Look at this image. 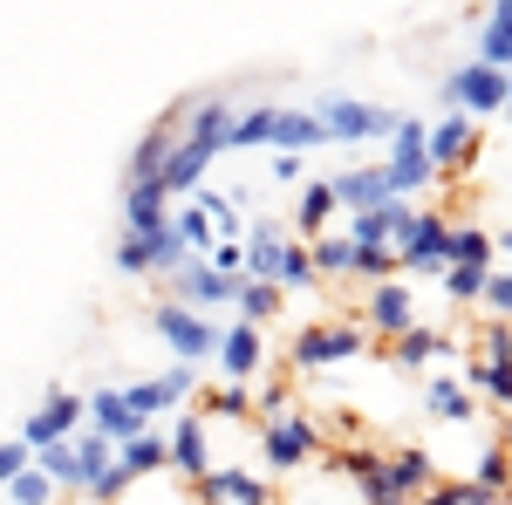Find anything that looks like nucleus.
Masks as SVG:
<instances>
[{
    "mask_svg": "<svg viewBox=\"0 0 512 505\" xmlns=\"http://www.w3.org/2000/svg\"><path fill=\"white\" fill-rule=\"evenodd\" d=\"M117 273H130V280H137V273H151V246H144L137 233H123V246H117Z\"/></svg>",
    "mask_w": 512,
    "mask_h": 505,
    "instance_id": "obj_45",
    "label": "nucleus"
},
{
    "mask_svg": "<svg viewBox=\"0 0 512 505\" xmlns=\"http://www.w3.org/2000/svg\"><path fill=\"white\" fill-rule=\"evenodd\" d=\"M205 267L226 273V280H246V246H239V239H212V246H205Z\"/></svg>",
    "mask_w": 512,
    "mask_h": 505,
    "instance_id": "obj_41",
    "label": "nucleus"
},
{
    "mask_svg": "<svg viewBox=\"0 0 512 505\" xmlns=\"http://www.w3.org/2000/svg\"><path fill=\"white\" fill-rule=\"evenodd\" d=\"M7 492H14V505H48V499H55V478H48L41 465H28V471L7 478Z\"/></svg>",
    "mask_w": 512,
    "mask_h": 505,
    "instance_id": "obj_38",
    "label": "nucleus"
},
{
    "mask_svg": "<svg viewBox=\"0 0 512 505\" xmlns=\"http://www.w3.org/2000/svg\"><path fill=\"white\" fill-rule=\"evenodd\" d=\"M478 62H492V69H512V28H499V21H485V41H478Z\"/></svg>",
    "mask_w": 512,
    "mask_h": 505,
    "instance_id": "obj_42",
    "label": "nucleus"
},
{
    "mask_svg": "<svg viewBox=\"0 0 512 505\" xmlns=\"http://www.w3.org/2000/svg\"><path fill=\"white\" fill-rule=\"evenodd\" d=\"M492 253H506V260H512V233H499V239H492Z\"/></svg>",
    "mask_w": 512,
    "mask_h": 505,
    "instance_id": "obj_52",
    "label": "nucleus"
},
{
    "mask_svg": "<svg viewBox=\"0 0 512 505\" xmlns=\"http://www.w3.org/2000/svg\"><path fill=\"white\" fill-rule=\"evenodd\" d=\"M410 205L403 198H383V205H362V212H349V239L355 246H403V233H410Z\"/></svg>",
    "mask_w": 512,
    "mask_h": 505,
    "instance_id": "obj_12",
    "label": "nucleus"
},
{
    "mask_svg": "<svg viewBox=\"0 0 512 505\" xmlns=\"http://www.w3.org/2000/svg\"><path fill=\"white\" fill-rule=\"evenodd\" d=\"M478 301L499 314V321H512V273H485V287H478Z\"/></svg>",
    "mask_w": 512,
    "mask_h": 505,
    "instance_id": "obj_43",
    "label": "nucleus"
},
{
    "mask_svg": "<svg viewBox=\"0 0 512 505\" xmlns=\"http://www.w3.org/2000/svg\"><path fill=\"white\" fill-rule=\"evenodd\" d=\"M321 137L328 144H362V137H390L396 110H376V103H321Z\"/></svg>",
    "mask_w": 512,
    "mask_h": 505,
    "instance_id": "obj_6",
    "label": "nucleus"
},
{
    "mask_svg": "<svg viewBox=\"0 0 512 505\" xmlns=\"http://www.w3.org/2000/svg\"><path fill=\"white\" fill-rule=\"evenodd\" d=\"M110 465L137 485V478H151V471H171V458H164V437H158V430H137V437H123V444H117V458H110Z\"/></svg>",
    "mask_w": 512,
    "mask_h": 505,
    "instance_id": "obj_23",
    "label": "nucleus"
},
{
    "mask_svg": "<svg viewBox=\"0 0 512 505\" xmlns=\"http://www.w3.org/2000/svg\"><path fill=\"white\" fill-rule=\"evenodd\" d=\"M349 280H396V246H355V273Z\"/></svg>",
    "mask_w": 512,
    "mask_h": 505,
    "instance_id": "obj_37",
    "label": "nucleus"
},
{
    "mask_svg": "<svg viewBox=\"0 0 512 505\" xmlns=\"http://www.w3.org/2000/svg\"><path fill=\"white\" fill-rule=\"evenodd\" d=\"M444 103H458V117H492V110H506V69H492V62L451 69V76H444Z\"/></svg>",
    "mask_w": 512,
    "mask_h": 505,
    "instance_id": "obj_3",
    "label": "nucleus"
},
{
    "mask_svg": "<svg viewBox=\"0 0 512 505\" xmlns=\"http://www.w3.org/2000/svg\"><path fill=\"white\" fill-rule=\"evenodd\" d=\"M192 499L198 505H274L280 492L267 485V478H253V471H239V465H212L205 478H192Z\"/></svg>",
    "mask_w": 512,
    "mask_h": 505,
    "instance_id": "obj_8",
    "label": "nucleus"
},
{
    "mask_svg": "<svg viewBox=\"0 0 512 505\" xmlns=\"http://www.w3.org/2000/svg\"><path fill=\"white\" fill-rule=\"evenodd\" d=\"M76 424H82V396L76 389H55V396H41V410L21 424V444L41 451V444H55V437H76Z\"/></svg>",
    "mask_w": 512,
    "mask_h": 505,
    "instance_id": "obj_11",
    "label": "nucleus"
},
{
    "mask_svg": "<svg viewBox=\"0 0 512 505\" xmlns=\"http://www.w3.org/2000/svg\"><path fill=\"white\" fill-rule=\"evenodd\" d=\"M192 362H178V369H164V376H151V383H123V403L137 410V417H158V410H178V403H192Z\"/></svg>",
    "mask_w": 512,
    "mask_h": 505,
    "instance_id": "obj_10",
    "label": "nucleus"
},
{
    "mask_svg": "<svg viewBox=\"0 0 512 505\" xmlns=\"http://www.w3.org/2000/svg\"><path fill=\"white\" fill-rule=\"evenodd\" d=\"M328 137H321L315 110H280L274 117V151H321Z\"/></svg>",
    "mask_w": 512,
    "mask_h": 505,
    "instance_id": "obj_27",
    "label": "nucleus"
},
{
    "mask_svg": "<svg viewBox=\"0 0 512 505\" xmlns=\"http://www.w3.org/2000/svg\"><path fill=\"white\" fill-rule=\"evenodd\" d=\"M151 321H158V335H164V342L178 349V362H205V355L219 349V328H212V321H205L198 308H185V301H164V308L151 314Z\"/></svg>",
    "mask_w": 512,
    "mask_h": 505,
    "instance_id": "obj_5",
    "label": "nucleus"
},
{
    "mask_svg": "<svg viewBox=\"0 0 512 505\" xmlns=\"http://www.w3.org/2000/svg\"><path fill=\"white\" fill-rule=\"evenodd\" d=\"M260 451H267V465L274 471H301L321 458V430L301 417V410H280V417H267V430H260Z\"/></svg>",
    "mask_w": 512,
    "mask_h": 505,
    "instance_id": "obj_2",
    "label": "nucleus"
},
{
    "mask_svg": "<svg viewBox=\"0 0 512 505\" xmlns=\"http://www.w3.org/2000/svg\"><path fill=\"white\" fill-rule=\"evenodd\" d=\"M485 273H492V267H458V260H444V267H437V280H444V294H451V301H478Z\"/></svg>",
    "mask_w": 512,
    "mask_h": 505,
    "instance_id": "obj_39",
    "label": "nucleus"
},
{
    "mask_svg": "<svg viewBox=\"0 0 512 505\" xmlns=\"http://www.w3.org/2000/svg\"><path fill=\"white\" fill-rule=\"evenodd\" d=\"M506 444H485V458H478V471H472V485H492V492H499V485H506Z\"/></svg>",
    "mask_w": 512,
    "mask_h": 505,
    "instance_id": "obj_44",
    "label": "nucleus"
},
{
    "mask_svg": "<svg viewBox=\"0 0 512 505\" xmlns=\"http://www.w3.org/2000/svg\"><path fill=\"white\" fill-rule=\"evenodd\" d=\"M383 178H390V192H396V198L424 192V185L437 178L431 157H424V123L396 117V130H390V164H383Z\"/></svg>",
    "mask_w": 512,
    "mask_h": 505,
    "instance_id": "obj_4",
    "label": "nucleus"
},
{
    "mask_svg": "<svg viewBox=\"0 0 512 505\" xmlns=\"http://www.w3.org/2000/svg\"><path fill=\"white\" fill-rule=\"evenodd\" d=\"M424 403H431V417H444V424H472V389L458 383L451 369L424 383Z\"/></svg>",
    "mask_w": 512,
    "mask_h": 505,
    "instance_id": "obj_25",
    "label": "nucleus"
},
{
    "mask_svg": "<svg viewBox=\"0 0 512 505\" xmlns=\"http://www.w3.org/2000/svg\"><path fill=\"white\" fill-rule=\"evenodd\" d=\"M144 246H151V273H171L178 260H185V239H178V226H158V233H144Z\"/></svg>",
    "mask_w": 512,
    "mask_h": 505,
    "instance_id": "obj_40",
    "label": "nucleus"
},
{
    "mask_svg": "<svg viewBox=\"0 0 512 505\" xmlns=\"http://www.w3.org/2000/svg\"><path fill=\"white\" fill-rule=\"evenodd\" d=\"M35 458H41V471L55 478V492H62V485H69V492H82V485H89V471H82V458H76V444H69V437L41 444Z\"/></svg>",
    "mask_w": 512,
    "mask_h": 505,
    "instance_id": "obj_28",
    "label": "nucleus"
},
{
    "mask_svg": "<svg viewBox=\"0 0 512 505\" xmlns=\"http://www.w3.org/2000/svg\"><path fill=\"white\" fill-rule=\"evenodd\" d=\"M171 226V192H164L158 178H130V192H123V233H158Z\"/></svg>",
    "mask_w": 512,
    "mask_h": 505,
    "instance_id": "obj_16",
    "label": "nucleus"
},
{
    "mask_svg": "<svg viewBox=\"0 0 512 505\" xmlns=\"http://www.w3.org/2000/svg\"><path fill=\"white\" fill-rule=\"evenodd\" d=\"M28 465H35V451H28L21 437H14V444H0V485H7L14 471H28Z\"/></svg>",
    "mask_w": 512,
    "mask_h": 505,
    "instance_id": "obj_46",
    "label": "nucleus"
},
{
    "mask_svg": "<svg viewBox=\"0 0 512 505\" xmlns=\"http://www.w3.org/2000/svg\"><path fill=\"white\" fill-rule=\"evenodd\" d=\"M171 287H178L171 301H185V308L205 314V308H233V287H239V280L212 273V267H205V253H185V260L171 267Z\"/></svg>",
    "mask_w": 512,
    "mask_h": 505,
    "instance_id": "obj_7",
    "label": "nucleus"
},
{
    "mask_svg": "<svg viewBox=\"0 0 512 505\" xmlns=\"http://www.w3.org/2000/svg\"><path fill=\"white\" fill-rule=\"evenodd\" d=\"M82 417L103 430V437H117V444H123V437H137V430H151V417H137V410L123 403V389H96V396L82 403Z\"/></svg>",
    "mask_w": 512,
    "mask_h": 505,
    "instance_id": "obj_21",
    "label": "nucleus"
},
{
    "mask_svg": "<svg viewBox=\"0 0 512 505\" xmlns=\"http://www.w3.org/2000/svg\"><path fill=\"white\" fill-rule=\"evenodd\" d=\"M472 383H478L485 403L512 410V355H478V362H472Z\"/></svg>",
    "mask_w": 512,
    "mask_h": 505,
    "instance_id": "obj_29",
    "label": "nucleus"
},
{
    "mask_svg": "<svg viewBox=\"0 0 512 505\" xmlns=\"http://www.w3.org/2000/svg\"><path fill=\"white\" fill-rule=\"evenodd\" d=\"M465 505H506V492H492V485H472V478H465Z\"/></svg>",
    "mask_w": 512,
    "mask_h": 505,
    "instance_id": "obj_50",
    "label": "nucleus"
},
{
    "mask_svg": "<svg viewBox=\"0 0 512 505\" xmlns=\"http://www.w3.org/2000/svg\"><path fill=\"white\" fill-rule=\"evenodd\" d=\"M274 287H280V294H287V287H315L308 239H280V253H274Z\"/></svg>",
    "mask_w": 512,
    "mask_h": 505,
    "instance_id": "obj_30",
    "label": "nucleus"
},
{
    "mask_svg": "<svg viewBox=\"0 0 512 505\" xmlns=\"http://www.w3.org/2000/svg\"><path fill=\"white\" fill-rule=\"evenodd\" d=\"M185 137L219 157V151H226V137H233V103H219V96H198V103H185Z\"/></svg>",
    "mask_w": 512,
    "mask_h": 505,
    "instance_id": "obj_19",
    "label": "nucleus"
},
{
    "mask_svg": "<svg viewBox=\"0 0 512 505\" xmlns=\"http://www.w3.org/2000/svg\"><path fill=\"white\" fill-rule=\"evenodd\" d=\"M362 314H369V335H383V342H396L403 328H417V301H410V287H403V280H376Z\"/></svg>",
    "mask_w": 512,
    "mask_h": 505,
    "instance_id": "obj_13",
    "label": "nucleus"
},
{
    "mask_svg": "<svg viewBox=\"0 0 512 505\" xmlns=\"http://www.w3.org/2000/svg\"><path fill=\"white\" fill-rule=\"evenodd\" d=\"M274 103H260V110H239L233 117V137H226V151H260V144H274Z\"/></svg>",
    "mask_w": 512,
    "mask_h": 505,
    "instance_id": "obj_31",
    "label": "nucleus"
},
{
    "mask_svg": "<svg viewBox=\"0 0 512 505\" xmlns=\"http://www.w3.org/2000/svg\"><path fill=\"white\" fill-rule=\"evenodd\" d=\"M301 171H308V151H280L274 157V178H280V185H301Z\"/></svg>",
    "mask_w": 512,
    "mask_h": 505,
    "instance_id": "obj_48",
    "label": "nucleus"
},
{
    "mask_svg": "<svg viewBox=\"0 0 512 505\" xmlns=\"http://www.w3.org/2000/svg\"><path fill=\"white\" fill-rule=\"evenodd\" d=\"M472 151H478V144H472V123L458 117V110L424 130V157H431V171H465V157H472Z\"/></svg>",
    "mask_w": 512,
    "mask_h": 505,
    "instance_id": "obj_18",
    "label": "nucleus"
},
{
    "mask_svg": "<svg viewBox=\"0 0 512 505\" xmlns=\"http://www.w3.org/2000/svg\"><path fill=\"white\" fill-rule=\"evenodd\" d=\"M253 410H260V417H280V410H294V403H287V383H260Z\"/></svg>",
    "mask_w": 512,
    "mask_h": 505,
    "instance_id": "obj_47",
    "label": "nucleus"
},
{
    "mask_svg": "<svg viewBox=\"0 0 512 505\" xmlns=\"http://www.w3.org/2000/svg\"><path fill=\"white\" fill-rule=\"evenodd\" d=\"M506 465H512V424H506ZM506 478H512V471H506Z\"/></svg>",
    "mask_w": 512,
    "mask_h": 505,
    "instance_id": "obj_54",
    "label": "nucleus"
},
{
    "mask_svg": "<svg viewBox=\"0 0 512 505\" xmlns=\"http://www.w3.org/2000/svg\"><path fill=\"white\" fill-rule=\"evenodd\" d=\"M308 260H315V280H349L355 273V239L321 233V239H308Z\"/></svg>",
    "mask_w": 512,
    "mask_h": 505,
    "instance_id": "obj_26",
    "label": "nucleus"
},
{
    "mask_svg": "<svg viewBox=\"0 0 512 505\" xmlns=\"http://www.w3.org/2000/svg\"><path fill=\"white\" fill-rule=\"evenodd\" d=\"M492 21H499V28H512V0H492Z\"/></svg>",
    "mask_w": 512,
    "mask_h": 505,
    "instance_id": "obj_51",
    "label": "nucleus"
},
{
    "mask_svg": "<svg viewBox=\"0 0 512 505\" xmlns=\"http://www.w3.org/2000/svg\"><path fill=\"white\" fill-rule=\"evenodd\" d=\"M383 471L396 478V492H403V499H417L424 485H437L431 451H417V444H390V451H383Z\"/></svg>",
    "mask_w": 512,
    "mask_h": 505,
    "instance_id": "obj_22",
    "label": "nucleus"
},
{
    "mask_svg": "<svg viewBox=\"0 0 512 505\" xmlns=\"http://www.w3.org/2000/svg\"><path fill=\"white\" fill-rule=\"evenodd\" d=\"M171 226H178V239H185V253H205V246H212V239H219V226H212V212H205V205H185V212H171Z\"/></svg>",
    "mask_w": 512,
    "mask_h": 505,
    "instance_id": "obj_35",
    "label": "nucleus"
},
{
    "mask_svg": "<svg viewBox=\"0 0 512 505\" xmlns=\"http://www.w3.org/2000/svg\"><path fill=\"white\" fill-rule=\"evenodd\" d=\"M233 308H239V321H274V314H280V287H274V280H239Z\"/></svg>",
    "mask_w": 512,
    "mask_h": 505,
    "instance_id": "obj_34",
    "label": "nucleus"
},
{
    "mask_svg": "<svg viewBox=\"0 0 512 505\" xmlns=\"http://www.w3.org/2000/svg\"><path fill=\"white\" fill-rule=\"evenodd\" d=\"M444 239H451V219L444 212H417L403 246H396V273H437L444 267Z\"/></svg>",
    "mask_w": 512,
    "mask_h": 505,
    "instance_id": "obj_9",
    "label": "nucleus"
},
{
    "mask_svg": "<svg viewBox=\"0 0 512 505\" xmlns=\"http://www.w3.org/2000/svg\"><path fill=\"white\" fill-rule=\"evenodd\" d=\"M328 192H335V205H342V212H362V205H383V198H396L390 178H383V164H369V171H342Z\"/></svg>",
    "mask_w": 512,
    "mask_h": 505,
    "instance_id": "obj_24",
    "label": "nucleus"
},
{
    "mask_svg": "<svg viewBox=\"0 0 512 505\" xmlns=\"http://www.w3.org/2000/svg\"><path fill=\"white\" fill-rule=\"evenodd\" d=\"M396 505H417V499H396Z\"/></svg>",
    "mask_w": 512,
    "mask_h": 505,
    "instance_id": "obj_55",
    "label": "nucleus"
},
{
    "mask_svg": "<svg viewBox=\"0 0 512 505\" xmlns=\"http://www.w3.org/2000/svg\"><path fill=\"white\" fill-rule=\"evenodd\" d=\"M164 458H171V471L192 485V478H205L212 471V437H205V417H178V430L164 437Z\"/></svg>",
    "mask_w": 512,
    "mask_h": 505,
    "instance_id": "obj_15",
    "label": "nucleus"
},
{
    "mask_svg": "<svg viewBox=\"0 0 512 505\" xmlns=\"http://www.w3.org/2000/svg\"><path fill=\"white\" fill-rule=\"evenodd\" d=\"M396 369H437V362H458V335L451 328H403L390 342Z\"/></svg>",
    "mask_w": 512,
    "mask_h": 505,
    "instance_id": "obj_14",
    "label": "nucleus"
},
{
    "mask_svg": "<svg viewBox=\"0 0 512 505\" xmlns=\"http://www.w3.org/2000/svg\"><path fill=\"white\" fill-rule=\"evenodd\" d=\"M444 260H458V267H492L499 253H492V233H485V226H451Z\"/></svg>",
    "mask_w": 512,
    "mask_h": 505,
    "instance_id": "obj_32",
    "label": "nucleus"
},
{
    "mask_svg": "<svg viewBox=\"0 0 512 505\" xmlns=\"http://www.w3.org/2000/svg\"><path fill=\"white\" fill-rule=\"evenodd\" d=\"M178 123H185V103H178V110H164V117L151 123L144 137H137V151H130V164H123V171H130V178H158L164 151L178 144Z\"/></svg>",
    "mask_w": 512,
    "mask_h": 505,
    "instance_id": "obj_20",
    "label": "nucleus"
},
{
    "mask_svg": "<svg viewBox=\"0 0 512 505\" xmlns=\"http://www.w3.org/2000/svg\"><path fill=\"white\" fill-rule=\"evenodd\" d=\"M417 505H465V485H424Z\"/></svg>",
    "mask_w": 512,
    "mask_h": 505,
    "instance_id": "obj_49",
    "label": "nucleus"
},
{
    "mask_svg": "<svg viewBox=\"0 0 512 505\" xmlns=\"http://www.w3.org/2000/svg\"><path fill=\"white\" fill-rule=\"evenodd\" d=\"M246 410H253V389L233 383V376L219 389H205V417H246Z\"/></svg>",
    "mask_w": 512,
    "mask_h": 505,
    "instance_id": "obj_36",
    "label": "nucleus"
},
{
    "mask_svg": "<svg viewBox=\"0 0 512 505\" xmlns=\"http://www.w3.org/2000/svg\"><path fill=\"white\" fill-rule=\"evenodd\" d=\"M499 117H512V69H506V110H499Z\"/></svg>",
    "mask_w": 512,
    "mask_h": 505,
    "instance_id": "obj_53",
    "label": "nucleus"
},
{
    "mask_svg": "<svg viewBox=\"0 0 512 505\" xmlns=\"http://www.w3.org/2000/svg\"><path fill=\"white\" fill-rule=\"evenodd\" d=\"M219 362H226V376L233 383H253L260 376V355H267V342H260V321H233V328H219Z\"/></svg>",
    "mask_w": 512,
    "mask_h": 505,
    "instance_id": "obj_17",
    "label": "nucleus"
},
{
    "mask_svg": "<svg viewBox=\"0 0 512 505\" xmlns=\"http://www.w3.org/2000/svg\"><path fill=\"white\" fill-rule=\"evenodd\" d=\"M369 349V328H342V321H308L301 335H294V349H287V362L301 369V376H315V369H328V362H349V355Z\"/></svg>",
    "mask_w": 512,
    "mask_h": 505,
    "instance_id": "obj_1",
    "label": "nucleus"
},
{
    "mask_svg": "<svg viewBox=\"0 0 512 505\" xmlns=\"http://www.w3.org/2000/svg\"><path fill=\"white\" fill-rule=\"evenodd\" d=\"M328 226H335V192H328V185H308V192H301V212H294V233L321 239Z\"/></svg>",
    "mask_w": 512,
    "mask_h": 505,
    "instance_id": "obj_33",
    "label": "nucleus"
}]
</instances>
